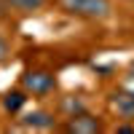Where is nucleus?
I'll list each match as a JSON object with an SVG mask.
<instances>
[{"label":"nucleus","instance_id":"f257e3e1","mask_svg":"<svg viewBox=\"0 0 134 134\" xmlns=\"http://www.w3.org/2000/svg\"><path fill=\"white\" fill-rule=\"evenodd\" d=\"M67 14L81 16V19H107L113 14V3L110 0H62Z\"/></svg>","mask_w":134,"mask_h":134},{"label":"nucleus","instance_id":"f03ea898","mask_svg":"<svg viewBox=\"0 0 134 134\" xmlns=\"http://www.w3.org/2000/svg\"><path fill=\"white\" fill-rule=\"evenodd\" d=\"M57 88V78L48 70H27L21 75V91L32 97H46Z\"/></svg>","mask_w":134,"mask_h":134},{"label":"nucleus","instance_id":"7ed1b4c3","mask_svg":"<svg viewBox=\"0 0 134 134\" xmlns=\"http://www.w3.org/2000/svg\"><path fill=\"white\" fill-rule=\"evenodd\" d=\"M102 121H99L97 115H91L88 110H83V113H75L67 118V124H64V131H70V134H97V131H102Z\"/></svg>","mask_w":134,"mask_h":134},{"label":"nucleus","instance_id":"20e7f679","mask_svg":"<svg viewBox=\"0 0 134 134\" xmlns=\"http://www.w3.org/2000/svg\"><path fill=\"white\" fill-rule=\"evenodd\" d=\"M110 107L118 113V118L134 121V88H118L110 94Z\"/></svg>","mask_w":134,"mask_h":134},{"label":"nucleus","instance_id":"39448f33","mask_svg":"<svg viewBox=\"0 0 134 134\" xmlns=\"http://www.w3.org/2000/svg\"><path fill=\"white\" fill-rule=\"evenodd\" d=\"M21 124H24L27 129H54L57 126V118H54L51 113H46V110H32V113H24V118H21Z\"/></svg>","mask_w":134,"mask_h":134},{"label":"nucleus","instance_id":"423d86ee","mask_svg":"<svg viewBox=\"0 0 134 134\" xmlns=\"http://www.w3.org/2000/svg\"><path fill=\"white\" fill-rule=\"evenodd\" d=\"M24 102H27V94L21 88H11V91L3 94V110L5 113H19L24 107Z\"/></svg>","mask_w":134,"mask_h":134},{"label":"nucleus","instance_id":"0eeeda50","mask_svg":"<svg viewBox=\"0 0 134 134\" xmlns=\"http://www.w3.org/2000/svg\"><path fill=\"white\" fill-rule=\"evenodd\" d=\"M5 3L14 8V11H19V14H35V11L43 8L46 0H5Z\"/></svg>","mask_w":134,"mask_h":134},{"label":"nucleus","instance_id":"6e6552de","mask_svg":"<svg viewBox=\"0 0 134 134\" xmlns=\"http://www.w3.org/2000/svg\"><path fill=\"white\" fill-rule=\"evenodd\" d=\"M59 107H62V113H67V118H70V115H75V113H83V110H86V102H83V99H78V97H64Z\"/></svg>","mask_w":134,"mask_h":134},{"label":"nucleus","instance_id":"1a4fd4ad","mask_svg":"<svg viewBox=\"0 0 134 134\" xmlns=\"http://www.w3.org/2000/svg\"><path fill=\"white\" fill-rule=\"evenodd\" d=\"M8 54H11L8 40H5V38H0V62H3V59H8Z\"/></svg>","mask_w":134,"mask_h":134},{"label":"nucleus","instance_id":"9d476101","mask_svg":"<svg viewBox=\"0 0 134 134\" xmlns=\"http://www.w3.org/2000/svg\"><path fill=\"white\" fill-rule=\"evenodd\" d=\"M115 131H134V126H129V124H118Z\"/></svg>","mask_w":134,"mask_h":134}]
</instances>
